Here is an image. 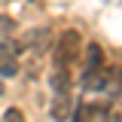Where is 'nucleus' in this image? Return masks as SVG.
<instances>
[{
  "mask_svg": "<svg viewBox=\"0 0 122 122\" xmlns=\"http://www.w3.org/2000/svg\"><path fill=\"white\" fill-rule=\"evenodd\" d=\"M70 86V73L64 70V67H55V73H52V92L55 95H64Z\"/></svg>",
  "mask_w": 122,
  "mask_h": 122,
  "instance_id": "7",
  "label": "nucleus"
},
{
  "mask_svg": "<svg viewBox=\"0 0 122 122\" xmlns=\"http://www.w3.org/2000/svg\"><path fill=\"white\" fill-rule=\"evenodd\" d=\"M107 122H122V116H119V113H113V116H110Z\"/></svg>",
  "mask_w": 122,
  "mask_h": 122,
  "instance_id": "10",
  "label": "nucleus"
},
{
  "mask_svg": "<svg viewBox=\"0 0 122 122\" xmlns=\"http://www.w3.org/2000/svg\"><path fill=\"white\" fill-rule=\"evenodd\" d=\"M18 73V58L9 55V52H0V76L3 79H9V76Z\"/></svg>",
  "mask_w": 122,
  "mask_h": 122,
  "instance_id": "6",
  "label": "nucleus"
},
{
  "mask_svg": "<svg viewBox=\"0 0 122 122\" xmlns=\"http://www.w3.org/2000/svg\"><path fill=\"white\" fill-rule=\"evenodd\" d=\"M79 49H82L79 30H64L58 46H55V67H64V70H67V67L79 58Z\"/></svg>",
  "mask_w": 122,
  "mask_h": 122,
  "instance_id": "1",
  "label": "nucleus"
},
{
  "mask_svg": "<svg viewBox=\"0 0 122 122\" xmlns=\"http://www.w3.org/2000/svg\"><path fill=\"white\" fill-rule=\"evenodd\" d=\"M107 79H110V67H98L92 73H82V92H104Z\"/></svg>",
  "mask_w": 122,
  "mask_h": 122,
  "instance_id": "3",
  "label": "nucleus"
},
{
  "mask_svg": "<svg viewBox=\"0 0 122 122\" xmlns=\"http://www.w3.org/2000/svg\"><path fill=\"white\" fill-rule=\"evenodd\" d=\"M46 43H49V30H46V28H40V30H28V34L15 43V52H34V49L40 52Z\"/></svg>",
  "mask_w": 122,
  "mask_h": 122,
  "instance_id": "2",
  "label": "nucleus"
},
{
  "mask_svg": "<svg viewBox=\"0 0 122 122\" xmlns=\"http://www.w3.org/2000/svg\"><path fill=\"white\" fill-rule=\"evenodd\" d=\"M0 95H3V76H0Z\"/></svg>",
  "mask_w": 122,
  "mask_h": 122,
  "instance_id": "11",
  "label": "nucleus"
},
{
  "mask_svg": "<svg viewBox=\"0 0 122 122\" xmlns=\"http://www.w3.org/2000/svg\"><path fill=\"white\" fill-rule=\"evenodd\" d=\"M67 116H70V98L64 92V95H55L52 101V119H67Z\"/></svg>",
  "mask_w": 122,
  "mask_h": 122,
  "instance_id": "5",
  "label": "nucleus"
},
{
  "mask_svg": "<svg viewBox=\"0 0 122 122\" xmlns=\"http://www.w3.org/2000/svg\"><path fill=\"white\" fill-rule=\"evenodd\" d=\"M70 116H73V122H92V116H95V104L79 101V104L70 110Z\"/></svg>",
  "mask_w": 122,
  "mask_h": 122,
  "instance_id": "8",
  "label": "nucleus"
},
{
  "mask_svg": "<svg viewBox=\"0 0 122 122\" xmlns=\"http://www.w3.org/2000/svg\"><path fill=\"white\" fill-rule=\"evenodd\" d=\"M6 122H25V119H21L18 110H9V113H6Z\"/></svg>",
  "mask_w": 122,
  "mask_h": 122,
  "instance_id": "9",
  "label": "nucleus"
},
{
  "mask_svg": "<svg viewBox=\"0 0 122 122\" xmlns=\"http://www.w3.org/2000/svg\"><path fill=\"white\" fill-rule=\"evenodd\" d=\"M116 113H119V116H122V107H119V110H116Z\"/></svg>",
  "mask_w": 122,
  "mask_h": 122,
  "instance_id": "12",
  "label": "nucleus"
},
{
  "mask_svg": "<svg viewBox=\"0 0 122 122\" xmlns=\"http://www.w3.org/2000/svg\"><path fill=\"white\" fill-rule=\"evenodd\" d=\"M98 67H104V52H101V46H98V43H89V46H86L82 73H92V70H98Z\"/></svg>",
  "mask_w": 122,
  "mask_h": 122,
  "instance_id": "4",
  "label": "nucleus"
}]
</instances>
